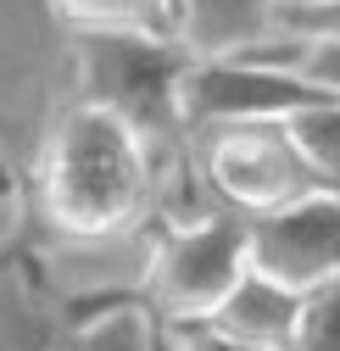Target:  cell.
Returning <instances> with one entry per match:
<instances>
[{"mask_svg":"<svg viewBox=\"0 0 340 351\" xmlns=\"http://www.w3.org/2000/svg\"><path fill=\"white\" fill-rule=\"evenodd\" d=\"M167 173L173 167L151 151V140L129 117L95 101H73L34 156L28 206L51 240L95 245L145 223Z\"/></svg>","mask_w":340,"mask_h":351,"instance_id":"obj_1","label":"cell"},{"mask_svg":"<svg viewBox=\"0 0 340 351\" xmlns=\"http://www.w3.org/2000/svg\"><path fill=\"white\" fill-rule=\"evenodd\" d=\"M195 51L173 34H129V28H78L73 34V84L78 101H95L129 117L151 151L173 167L190 151L184 123V73Z\"/></svg>","mask_w":340,"mask_h":351,"instance_id":"obj_2","label":"cell"},{"mask_svg":"<svg viewBox=\"0 0 340 351\" xmlns=\"http://www.w3.org/2000/svg\"><path fill=\"white\" fill-rule=\"evenodd\" d=\"M190 173L206 201H218L240 217H274L313 190H329V179L307 162L290 117H240V123H206L190 134L184 151Z\"/></svg>","mask_w":340,"mask_h":351,"instance_id":"obj_3","label":"cell"},{"mask_svg":"<svg viewBox=\"0 0 340 351\" xmlns=\"http://www.w3.org/2000/svg\"><path fill=\"white\" fill-rule=\"evenodd\" d=\"M245 274H251V217L229 206H206L190 223L156 229L134 301L162 335L184 324H212V313L229 301V290Z\"/></svg>","mask_w":340,"mask_h":351,"instance_id":"obj_4","label":"cell"},{"mask_svg":"<svg viewBox=\"0 0 340 351\" xmlns=\"http://www.w3.org/2000/svg\"><path fill=\"white\" fill-rule=\"evenodd\" d=\"M335 101V90L313 84L290 62H274L263 51L234 56H195L184 73V123L190 134L206 123H240V117H295L307 106Z\"/></svg>","mask_w":340,"mask_h":351,"instance_id":"obj_5","label":"cell"},{"mask_svg":"<svg viewBox=\"0 0 340 351\" xmlns=\"http://www.w3.org/2000/svg\"><path fill=\"white\" fill-rule=\"evenodd\" d=\"M251 268L295 290L340 274V190H313L295 206L251 223Z\"/></svg>","mask_w":340,"mask_h":351,"instance_id":"obj_6","label":"cell"},{"mask_svg":"<svg viewBox=\"0 0 340 351\" xmlns=\"http://www.w3.org/2000/svg\"><path fill=\"white\" fill-rule=\"evenodd\" d=\"M212 324L223 335H234V340H245L251 351H290L295 324H302V290L263 274V268H251L229 290V301L212 313Z\"/></svg>","mask_w":340,"mask_h":351,"instance_id":"obj_7","label":"cell"},{"mask_svg":"<svg viewBox=\"0 0 340 351\" xmlns=\"http://www.w3.org/2000/svg\"><path fill=\"white\" fill-rule=\"evenodd\" d=\"M274 28V0H173V34L195 56L251 51Z\"/></svg>","mask_w":340,"mask_h":351,"instance_id":"obj_8","label":"cell"},{"mask_svg":"<svg viewBox=\"0 0 340 351\" xmlns=\"http://www.w3.org/2000/svg\"><path fill=\"white\" fill-rule=\"evenodd\" d=\"M84 313H90V318H84L56 351H167L162 329L134 301V290L129 295H101V301L84 306Z\"/></svg>","mask_w":340,"mask_h":351,"instance_id":"obj_9","label":"cell"},{"mask_svg":"<svg viewBox=\"0 0 340 351\" xmlns=\"http://www.w3.org/2000/svg\"><path fill=\"white\" fill-rule=\"evenodd\" d=\"M51 12L78 28H129V34H173V0H51ZM179 39V34H173Z\"/></svg>","mask_w":340,"mask_h":351,"instance_id":"obj_10","label":"cell"},{"mask_svg":"<svg viewBox=\"0 0 340 351\" xmlns=\"http://www.w3.org/2000/svg\"><path fill=\"white\" fill-rule=\"evenodd\" d=\"M295 128V140H302L307 162L329 179V190H340V95L324 101V106H307V112H295L290 117Z\"/></svg>","mask_w":340,"mask_h":351,"instance_id":"obj_11","label":"cell"},{"mask_svg":"<svg viewBox=\"0 0 340 351\" xmlns=\"http://www.w3.org/2000/svg\"><path fill=\"white\" fill-rule=\"evenodd\" d=\"M290 351H340V274L302 290V324Z\"/></svg>","mask_w":340,"mask_h":351,"instance_id":"obj_12","label":"cell"},{"mask_svg":"<svg viewBox=\"0 0 340 351\" xmlns=\"http://www.w3.org/2000/svg\"><path fill=\"white\" fill-rule=\"evenodd\" d=\"M251 51H263V56H274V62H290L295 73H307L313 84H324V90H335L340 95V45H324V39H279V45H251Z\"/></svg>","mask_w":340,"mask_h":351,"instance_id":"obj_13","label":"cell"},{"mask_svg":"<svg viewBox=\"0 0 340 351\" xmlns=\"http://www.w3.org/2000/svg\"><path fill=\"white\" fill-rule=\"evenodd\" d=\"M274 23H279V34H290V39H324V45H340V0H318V6H279Z\"/></svg>","mask_w":340,"mask_h":351,"instance_id":"obj_14","label":"cell"},{"mask_svg":"<svg viewBox=\"0 0 340 351\" xmlns=\"http://www.w3.org/2000/svg\"><path fill=\"white\" fill-rule=\"evenodd\" d=\"M162 346H167V351H251L245 340L223 335L218 324H184V329H167Z\"/></svg>","mask_w":340,"mask_h":351,"instance_id":"obj_15","label":"cell"},{"mask_svg":"<svg viewBox=\"0 0 340 351\" xmlns=\"http://www.w3.org/2000/svg\"><path fill=\"white\" fill-rule=\"evenodd\" d=\"M279 6H318V0H274V12H279Z\"/></svg>","mask_w":340,"mask_h":351,"instance_id":"obj_16","label":"cell"}]
</instances>
